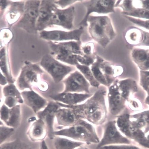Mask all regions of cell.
I'll return each instance as SVG.
<instances>
[{
  "label": "cell",
  "instance_id": "18",
  "mask_svg": "<svg viewBox=\"0 0 149 149\" xmlns=\"http://www.w3.org/2000/svg\"><path fill=\"white\" fill-rule=\"evenodd\" d=\"M21 94L23 102L36 113L47 105V101L33 90L25 91Z\"/></svg>",
  "mask_w": 149,
  "mask_h": 149
},
{
  "label": "cell",
  "instance_id": "13",
  "mask_svg": "<svg viewBox=\"0 0 149 149\" xmlns=\"http://www.w3.org/2000/svg\"><path fill=\"white\" fill-rule=\"evenodd\" d=\"M5 104L1 108V118L3 124L8 126L16 128L20 125L21 116L20 106L16 105L9 108Z\"/></svg>",
  "mask_w": 149,
  "mask_h": 149
},
{
  "label": "cell",
  "instance_id": "6",
  "mask_svg": "<svg viewBox=\"0 0 149 149\" xmlns=\"http://www.w3.org/2000/svg\"><path fill=\"white\" fill-rule=\"evenodd\" d=\"M40 6L39 1H27L25 5L23 16L18 23V26L29 33H35Z\"/></svg>",
  "mask_w": 149,
  "mask_h": 149
},
{
  "label": "cell",
  "instance_id": "19",
  "mask_svg": "<svg viewBox=\"0 0 149 149\" xmlns=\"http://www.w3.org/2000/svg\"><path fill=\"white\" fill-rule=\"evenodd\" d=\"M109 87L107 96L109 111L111 114L116 115L123 107L122 96L119 92L117 84H112Z\"/></svg>",
  "mask_w": 149,
  "mask_h": 149
},
{
  "label": "cell",
  "instance_id": "48",
  "mask_svg": "<svg viewBox=\"0 0 149 149\" xmlns=\"http://www.w3.org/2000/svg\"></svg>",
  "mask_w": 149,
  "mask_h": 149
},
{
  "label": "cell",
  "instance_id": "5",
  "mask_svg": "<svg viewBox=\"0 0 149 149\" xmlns=\"http://www.w3.org/2000/svg\"><path fill=\"white\" fill-rule=\"evenodd\" d=\"M40 65L50 74L56 83L63 80L74 70L72 67L61 63L48 54L43 56Z\"/></svg>",
  "mask_w": 149,
  "mask_h": 149
},
{
  "label": "cell",
  "instance_id": "43",
  "mask_svg": "<svg viewBox=\"0 0 149 149\" xmlns=\"http://www.w3.org/2000/svg\"><path fill=\"white\" fill-rule=\"evenodd\" d=\"M6 1H1V6L3 8H4V7H6Z\"/></svg>",
  "mask_w": 149,
  "mask_h": 149
},
{
  "label": "cell",
  "instance_id": "9",
  "mask_svg": "<svg viewBox=\"0 0 149 149\" xmlns=\"http://www.w3.org/2000/svg\"><path fill=\"white\" fill-rule=\"evenodd\" d=\"M82 1L87 11L85 16L79 24V26H87L88 17L92 13L104 14L115 12L114 7L116 1Z\"/></svg>",
  "mask_w": 149,
  "mask_h": 149
},
{
  "label": "cell",
  "instance_id": "17",
  "mask_svg": "<svg viewBox=\"0 0 149 149\" xmlns=\"http://www.w3.org/2000/svg\"><path fill=\"white\" fill-rule=\"evenodd\" d=\"M92 95L87 93L62 92L50 97L56 102L68 106H73L87 100Z\"/></svg>",
  "mask_w": 149,
  "mask_h": 149
},
{
  "label": "cell",
  "instance_id": "11",
  "mask_svg": "<svg viewBox=\"0 0 149 149\" xmlns=\"http://www.w3.org/2000/svg\"><path fill=\"white\" fill-rule=\"evenodd\" d=\"M83 32V26H81L79 29L69 32L59 31H43L40 33V36L41 38L48 40L55 41L74 40L79 41Z\"/></svg>",
  "mask_w": 149,
  "mask_h": 149
},
{
  "label": "cell",
  "instance_id": "38",
  "mask_svg": "<svg viewBox=\"0 0 149 149\" xmlns=\"http://www.w3.org/2000/svg\"><path fill=\"white\" fill-rule=\"evenodd\" d=\"M59 1L58 4L61 6L64 7L65 6L72 4L73 3H75L77 1Z\"/></svg>",
  "mask_w": 149,
  "mask_h": 149
},
{
  "label": "cell",
  "instance_id": "3",
  "mask_svg": "<svg viewBox=\"0 0 149 149\" xmlns=\"http://www.w3.org/2000/svg\"><path fill=\"white\" fill-rule=\"evenodd\" d=\"M107 93L105 89L101 88L83 104L73 106L63 104V107L72 109L79 118L87 121L97 113L107 111L105 102Z\"/></svg>",
  "mask_w": 149,
  "mask_h": 149
},
{
  "label": "cell",
  "instance_id": "47",
  "mask_svg": "<svg viewBox=\"0 0 149 149\" xmlns=\"http://www.w3.org/2000/svg\"><path fill=\"white\" fill-rule=\"evenodd\" d=\"M148 139L149 140V136L148 137Z\"/></svg>",
  "mask_w": 149,
  "mask_h": 149
},
{
  "label": "cell",
  "instance_id": "21",
  "mask_svg": "<svg viewBox=\"0 0 149 149\" xmlns=\"http://www.w3.org/2000/svg\"><path fill=\"white\" fill-rule=\"evenodd\" d=\"M52 140L55 149H76L86 144L62 136H54Z\"/></svg>",
  "mask_w": 149,
  "mask_h": 149
},
{
  "label": "cell",
  "instance_id": "27",
  "mask_svg": "<svg viewBox=\"0 0 149 149\" xmlns=\"http://www.w3.org/2000/svg\"><path fill=\"white\" fill-rule=\"evenodd\" d=\"M129 116L125 114L118 117L116 122L117 125L119 129L125 135L128 137L131 136L128 120Z\"/></svg>",
  "mask_w": 149,
  "mask_h": 149
},
{
  "label": "cell",
  "instance_id": "42",
  "mask_svg": "<svg viewBox=\"0 0 149 149\" xmlns=\"http://www.w3.org/2000/svg\"><path fill=\"white\" fill-rule=\"evenodd\" d=\"M144 120L149 124V114H147L143 116Z\"/></svg>",
  "mask_w": 149,
  "mask_h": 149
},
{
  "label": "cell",
  "instance_id": "30",
  "mask_svg": "<svg viewBox=\"0 0 149 149\" xmlns=\"http://www.w3.org/2000/svg\"><path fill=\"white\" fill-rule=\"evenodd\" d=\"M125 16L149 19V10L143 8H135L128 11H123Z\"/></svg>",
  "mask_w": 149,
  "mask_h": 149
},
{
  "label": "cell",
  "instance_id": "20",
  "mask_svg": "<svg viewBox=\"0 0 149 149\" xmlns=\"http://www.w3.org/2000/svg\"><path fill=\"white\" fill-rule=\"evenodd\" d=\"M126 40L130 43L149 46V33L136 28L130 29L125 35Z\"/></svg>",
  "mask_w": 149,
  "mask_h": 149
},
{
  "label": "cell",
  "instance_id": "10",
  "mask_svg": "<svg viewBox=\"0 0 149 149\" xmlns=\"http://www.w3.org/2000/svg\"><path fill=\"white\" fill-rule=\"evenodd\" d=\"M74 15L75 9L73 6L65 9L56 8L52 15L49 25H56L68 29H71L73 26Z\"/></svg>",
  "mask_w": 149,
  "mask_h": 149
},
{
  "label": "cell",
  "instance_id": "36",
  "mask_svg": "<svg viewBox=\"0 0 149 149\" xmlns=\"http://www.w3.org/2000/svg\"><path fill=\"white\" fill-rule=\"evenodd\" d=\"M100 149H139L134 147L124 145H112L102 147Z\"/></svg>",
  "mask_w": 149,
  "mask_h": 149
},
{
  "label": "cell",
  "instance_id": "35",
  "mask_svg": "<svg viewBox=\"0 0 149 149\" xmlns=\"http://www.w3.org/2000/svg\"><path fill=\"white\" fill-rule=\"evenodd\" d=\"M94 47V44L89 42L81 47V50L84 55H92L93 54Z\"/></svg>",
  "mask_w": 149,
  "mask_h": 149
},
{
  "label": "cell",
  "instance_id": "12",
  "mask_svg": "<svg viewBox=\"0 0 149 149\" xmlns=\"http://www.w3.org/2000/svg\"><path fill=\"white\" fill-rule=\"evenodd\" d=\"M61 107L57 102L51 101L43 110L37 113L38 118L42 119L46 123L48 130V136L52 139L54 136L53 132L55 113Z\"/></svg>",
  "mask_w": 149,
  "mask_h": 149
},
{
  "label": "cell",
  "instance_id": "28",
  "mask_svg": "<svg viewBox=\"0 0 149 149\" xmlns=\"http://www.w3.org/2000/svg\"><path fill=\"white\" fill-rule=\"evenodd\" d=\"M0 149H31V147L21 140L16 139L1 144Z\"/></svg>",
  "mask_w": 149,
  "mask_h": 149
},
{
  "label": "cell",
  "instance_id": "25",
  "mask_svg": "<svg viewBox=\"0 0 149 149\" xmlns=\"http://www.w3.org/2000/svg\"><path fill=\"white\" fill-rule=\"evenodd\" d=\"M76 67L91 85L94 87H99L100 84L94 77L89 66L79 64Z\"/></svg>",
  "mask_w": 149,
  "mask_h": 149
},
{
  "label": "cell",
  "instance_id": "37",
  "mask_svg": "<svg viewBox=\"0 0 149 149\" xmlns=\"http://www.w3.org/2000/svg\"><path fill=\"white\" fill-rule=\"evenodd\" d=\"M123 1L120 6L123 9V11H130L136 8L133 6L132 1Z\"/></svg>",
  "mask_w": 149,
  "mask_h": 149
},
{
  "label": "cell",
  "instance_id": "29",
  "mask_svg": "<svg viewBox=\"0 0 149 149\" xmlns=\"http://www.w3.org/2000/svg\"><path fill=\"white\" fill-rule=\"evenodd\" d=\"M134 59L139 63L149 61V51L140 49H134L132 53Z\"/></svg>",
  "mask_w": 149,
  "mask_h": 149
},
{
  "label": "cell",
  "instance_id": "16",
  "mask_svg": "<svg viewBox=\"0 0 149 149\" xmlns=\"http://www.w3.org/2000/svg\"><path fill=\"white\" fill-rule=\"evenodd\" d=\"M26 135L31 141L42 142L49 135L47 127L42 119L39 118L33 121L26 132Z\"/></svg>",
  "mask_w": 149,
  "mask_h": 149
},
{
  "label": "cell",
  "instance_id": "39",
  "mask_svg": "<svg viewBox=\"0 0 149 149\" xmlns=\"http://www.w3.org/2000/svg\"><path fill=\"white\" fill-rule=\"evenodd\" d=\"M8 82L6 78L1 73V84L2 86L6 85Z\"/></svg>",
  "mask_w": 149,
  "mask_h": 149
},
{
  "label": "cell",
  "instance_id": "33",
  "mask_svg": "<svg viewBox=\"0 0 149 149\" xmlns=\"http://www.w3.org/2000/svg\"><path fill=\"white\" fill-rule=\"evenodd\" d=\"M14 130L15 128L3 124L1 125V144L5 142L12 135Z\"/></svg>",
  "mask_w": 149,
  "mask_h": 149
},
{
  "label": "cell",
  "instance_id": "14",
  "mask_svg": "<svg viewBox=\"0 0 149 149\" xmlns=\"http://www.w3.org/2000/svg\"><path fill=\"white\" fill-rule=\"evenodd\" d=\"M62 107V108H59L55 113V118L57 126L55 131L72 126L80 119L72 109Z\"/></svg>",
  "mask_w": 149,
  "mask_h": 149
},
{
  "label": "cell",
  "instance_id": "44",
  "mask_svg": "<svg viewBox=\"0 0 149 149\" xmlns=\"http://www.w3.org/2000/svg\"><path fill=\"white\" fill-rule=\"evenodd\" d=\"M84 146L80 147L76 149H89L86 147H84Z\"/></svg>",
  "mask_w": 149,
  "mask_h": 149
},
{
  "label": "cell",
  "instance_id": "15",
  "mask_svg": "<svg viewBox=\"0 0 149 149\" xmlns=\"http://www.w3.org/2000/svg\"><path fill=\"white\" fill-rule=\"evenodd\" d=\"M51 1H42L40 5L36 28L41 31L49 26L50 20L55 9L57 8Z\"/></svg>",
  "mask_w": 149,
  "mask_h": 149
},
{
  "label": "cell",
  "instance_id": "23",
  "mask_svg": "<svg viewBox=\"0 0 149 149\" xmlns=\"http://www.w3.org/2000/svg\"><path fill=\"white\" fill-rule=\"evenodd\" d=\"M99 67L110 86L114 81L117 69L111 63L105 61L103 59L100 62Z\"/></svg>",
  "mask_w": 149,
  "mask_h": 149
},
{
  "label": "cell",
  "instance_id": "4",
  "mask_svg": "<svg viewBox=\"0 0 149 149\" xmlns=\"http://www.w3.org/2000/svg\"><path fill=\"white\" fill-rule=\"evenodd\" d=\"M81 45L80 41L58 44L50 42V48L58 60L76 66L79 64L77 59L78 55L83 54Z\"/></svg>",
  "mask_w": 149,
  "mask_h": 149
},
{
  "label": "cell",
  "instance_id": "24",
  "mask_svg": "<svg viewBox=\"0 0 149 149\" xmlns=\"http://www.w3.org/2000/svg\"><path fill=\"white\" fill-rule=\"evenodd\" d=\"M102 59L100 56H97L95 62L90 66V68L97 81L100 84L109 87L107 81L100 68L99 64Z\"/></svg>",
  "mask_w": 149,
  "mask_h": 149
},
{
  "label": "cell",
  "instance_id": "7",
  "mask_svg": "<svg viewBox=\"0 0 149 149\" xmlns=\"http://www.w3.org/2000/svg\"><path fill=\"white\" fill-rule=\"evenodd\" d=\"M42 70L37 65L28 63L22 68L17 81V86L20 90L29 89L33 90L32 86L38 82L39 75Z\"/></svg>",
  "mask_w": 149,
  "mask_h": 149
},
{
  "label": "cell",
  "instance_id": "26",
  "mask_svg": "<svg viewBox=\"0 0 149 149\" xmlns=\"http://www.w3.org/2000/svg\"><path fill=\"white\" fill-rule=\"evenodd\" d=\"M3 93L5 97H10L16 99L20 103L24 102L23 99L16 86L13 83H9L3 88Z\"/></svg>",
  "mask_w": 149,
  "mask_h": 149
},
{
  "label": "cell",
  "instance_id": "2",
  "mask_svg": "<svg viewBox=\"0 0 149 149\" xmlns=\"http://www.w3.org/2000/svg\"><path fill=\"white\" fill-rule=\"evenodd\" d=\"M87 24L89 35L104 48L116 36L111 20L108 16L90 15L87 19Z\"/></svg>",
  "mask_w": 149,
  "mask_h": 149
},
{
  "label": "cell",
  "instance_id": "34",
  "mask_svg": "<svg viewBox=\"0 0 149 149\" xmlns=\"http://www.w3.org/2000/svg\"><path fill=\"white\" fill-rule=\"evenodd\" d=\"M124 16L131 22L149 30V19L143 21L130 17Z\"/></svg>",
  "mask_w": 149,
  "mask_h": 149
},
{
  "label": "cell",
  "instance_id": "40",
  "mask_svg": "<svg viewBox=\"0 0 149 149\" xmlns=\"http://www.w3.org/2000/svg\"><path fill=\"white\" fill-rule=\"evenodd\" d=\"M143 8L149 10V1H141Z\"/></svg>",
  "mask_w": 149,
  "mask_h": 149
},
{
  "label": "cell",
  "instance_id": "45",
  "mask_svg": "<svg viewBox=\"0 0 149 149\" xmlns=\"http://www.w3.org/2000/svg\"><path fill=\"white\" fill-rule=\"evenodd\" d=\"M147 74L149 76V72H147Z\"/></svg>",
  "mask_w": 149,
  "mask_h": 149
},
{
  "label": "cell",
  "instance_id": "46",
  "mask_svg": "<svg viewBox=\"0 0 149 149\" xmlns=\"http://www.w3.org/2000/svg\"><path fill=\"white\" fill-rule=\"evenodd\" d=\"M147 100L149 102V97H148Z\"/></svg>",
  "mask_w": 149,
  "mask_h": 149
},
{
  "label": "cell",
  "instance_id": "41",
  "mask_svg": "<svg viewBox=\"0 0 149 149\" xmlns=\"http://www.w3.org/2000/svg\"><path fill=\"white\" fill-rule=\"evenodd\" d=\"M40 149H49L45 140L41 142Z\"/></svg>",
  "mask_w": 149,
  "mask_h": 149
},
{
  "label": "cell",
  "instance_id": "22",
  "mask_svg": "<svg viewBox=\"0 0 149 149\" xmlns=\"http://www.w3.org/2000/svg\"><path fill=\"white\" fill-rule=\"evenodd\" d=\"M65 88L63 93H80L85 92L89 94V91L79 84L69 75L63 81Z\"/></svg>",
  "mask_w": 149,
  "mask_h": 149
},
{
  "label": "cell",
  "instance_id": "31",
  "mask_svg": "<svg viewBox=\"0 0 149 149\" xmlns=\"http://www.w3.org/2000/svg\"><path fill=\"white\" fill-rule=\"evenodd\" d=\"M1 69L4 74V75L6 78L8 82L9 83H13L14 81L11 73L9 71L7 65L5 50L4 49L1 50Z\"/></svg>",
  "mask_w": 149,
  "mask_h": 149
},
{
  "label": "cell",
  "instance_id": "1",
  "mask_svg": "<svg viewBox=\"0 0 149 149\" xmlns=\"http://www.w3.org/2000/svg\"><path fill=\"white\" fill-rule=\"evenodd\" d=\"M53 134L54 136L64 137L87 144H98L100 141L97 133L92 124L81 118L72 126L54 131Z\"/></svg>",
  "mask_w": 149,
  "mask_h": 149
},
{
  "label": "cell",
  "instance_id": "8",
  "mask_svg": "<svg viewBox=\"0 0 149 149\" xmlns=\"http://www.w3.org/2000/svg\"><path fill=\"white\" fill-rule=\"evenodd\" d=\"M103 128V135L97 146V149L107 146L129 143V141L118 132L115 121L108 122Z\"/></svg>",
  "mask_w": 149,
  "mask_h": 149
},
{
  "label": "cell",
  "instance_id": "32",
  "mask_svg": "<svg viewBox=\"0 0 149 149\" xmlns=\"http://www.w3.org/2000/svg\"><path fill=\"white\" fill-rule=\"evenodd\" d=\"M70 75L79 84L89 91L91 84L79 71H74L70 74Z\"/></svg>",
  "mask_w": 149,
  "mask_h": 149
}]
</instances>
